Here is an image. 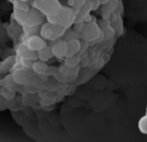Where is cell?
Segmentation results:
<instances>
[{
  "label": "cell",
  "mask_w": 147,
  "mask_h": 142,
  "mask_svg": "<svg viewBox=\"0 0 147 142\" xmlns=\"http://www.w3.org/2000/svg\"><path fill=\"white\" fill-rule=\"evenodd\" d=\"M138 130L142 135H146V142H147V105H146V112L142 117L138 121Z\"/></svg>",
  "instance_id": "cell-21"
},
{
  "label": "cell",
  "mask_w": 147,
  "mask_h": 142,
  "mask_svg": "<svg viewBox=\"0 0 147 142\" xmlns=\"http://www.w3.org/2000/svg\"><path fill=\"white\" fill-rule=\"evenodd\" d=\"M85 2L86 0H67V6L73 8L74 12H78L84 6Z\"/></svg>",
  "instance_id": "cell-23"
},
{
  "label": "cell",
  "mask_w": 147,
  "mask_h": 142,
  "mask_svg": "<svg viewBox=\"0 0 147 142\" xmlns=\"http://www.w3.org/2000/svg\"><path fill=\"white\" fill-rule=\"evenodd\" d=\"M44 16L34 8H31L27 12V17L22 22V27H37L43 23Z\"/></svg>",
  "instance_id": "cell-7"
},
{
  "label": "cell",
  "mask_w": 147,
  "mask_h": 142,
  "mask_svg": "<svg viewBox=\"0 0 147 142\" xmlns=\"http://www.w3.org/2000/svg\"><path fill=\"white\" fill-rule=\"evenodd\" d=\"M71 39H81V36H80L79 33H76L73 29L72 30L66 29L64 36L62 37V40H64V41H69V40H71Z\"/></svg>",
  "instance_id": "cell-24"
},
{
  "label": "cell",
  "mask_w": 147,
  "mask_h": 142,
  "mask_svg": "<svg viewBox=\"0 0 147 142\" xmlns=\"http://www.w3.org/2000/svg\"><path fill=\"white\" fill-rule=\"evenodd\" d=\"M118 3L119 0H109L106 3L102 5V18L103 20H109L110 16L116 11V9L118 8Z\"/></svg>",
  "instance_id": "cell-12"
},
{
  "label": "cell",
  "mask_w": 147,
  "mask_h": 142,
  "mask_svg": "<svg viewBox=\"0 0 147 142\" xmlns=\"http://www.w3.org/2000/svg\"><path fill=\"white\" fill-rule=\"evenodd\" d=\"M40 124V123H39ZM0 142H144L134 130L105 127L102 124L88 126L60 122H48L32 128L26 124L21 128L12 121H0Z\"/></svg>",
  "instance_id": "cell-1"
},
{
  "label": "cell",
  "mask_w": 147,
  "mask_h": 142,
  "mask_svg": "<svg viewBox=\"0 0 147 142\" xmlns=\"http://www.w3.org/2000/svg\"><path fill=\"white\" fill-rule=\"evenodd\" d=\"M21 1H24V2H29L30 0H21Z\"/></svg>",
  "instance_id": "cell-27"
},
{
  "label": "cell",
  "mask_w": 147,
  "mask_h": 142,
  "mask_svg": "<svg viewBox=\"0 0 147 142\" xmlns=\"http://www.w3.org/2000/svg\"><path fill=\"white\" fill-rule=\"evenodd\" d=\"M81 62H82L81 54H79V53H76V54H74L72 57H69V58L64 59L65 67L70 68V69H75L76 67H79Z\"/></svg>",
  "instance_id": "cell-17"
},
{
  "label": "cell",
  "mask_w": 147,
  "mask_h": 142,
  "mask_svg": "<svg viewBox=\"0 0 147 142\" xmlns=\"http://www.w3.org/2000/svg\"><path fill=\"white\" fill-rule=\"evenodd\" d=\"M23 29V36L26 37H31V36H40V29L41 26H37V27H22Z\"/></svg>",
  "instance_id": "cell-20"
},
{
  "label": "cell",
  "mask_w": 147,
  "mask_h": 142,
  "mask_svg": "<svg viewBox=\"0 0 147 142\" xmlns=\"http://www.w3.org/2000/svg\"><path fill=\"white\" fill-rule=\"evenodd\" d=\"M17 61V56H10L3 61L0 62V73H8L11 69H13Z\"/></svg>",
  "instance_id": "cell-14"
},
{
  "label": "cell",
  "mask_w": 147,
  "mask_h": 142,
  "mask_svg": "<svg viewBox=\"0 0 147 142\" xmlns=\"http://www.w3.org/2000/svg\"><path fill=\"white\" fill-rule=\"evenodd\" d=\"M80 36L82 40L92 42V41H100L102 39L103 33H102V30L100 28L98 23L95 21H91V22L85 23Z\"/></svg>",
  "instance_id": "cell-5"
},
{
  "label": "cell",
  "mask_w": 147,
  "mask_h": 142,
  "mask_svg": "<svg viewBox=\"0 0 147 142\" xmlns=\"http://www.w3.org/2000/svg\"><path fill=\"white\" fill-rule=\"evenodd\" d=\"M52 57H54L53 52H52V47H49V46L44 47L42 50H40L38 52V59L44 61V62H48Z\"/></svg>",
  "instance_id": "cell-18"
},
{
  "label": "cell",
  "mask_w": 147,
  "mask_h": 142,
  "mask_svg": "<svg viewBox=\"0 0 147 142\" xmlns=\"http://www.w3.org/2000/svg\"><path fill=\"white\" fill-rule=\"evenodd\" d=\"M0 94L1 97L5 98L7 101H12L16 99V96H17V92L16 91H12L10 89H7L6 87H1L0 89Z\"/></svg>",
  "instance_id": "cell-19"
},
{
  "label": "cell",
  "mask_w": 147,
  "mask_h": 142,
  "mask_svg": "<svg viewBox=\"0 0 147 142\" xmlns=\"http://www.w3.org/2000/svg\"><path fill=\"white\" fill-rule=\"evenodd\" d=\"M66 29L57 26L54 23H51L49 21H45L41 24L40 29V36L43 38L44 40H50V41H57L58 39L64 36Z\"/></svg>",
  "instance_id": "cell-4"
},
{
  "label": "cell",
  "mask_w": 147,
  "mask_h": 142,
  "mask_svg": "<svg viewBox=\"0 0 147 142\" xmlns=\"http://www.w3.org/2000/svg\"><path fill=\"white\" fill-rule=\"evenodd\" d=\"M12 17L18 23L22 24V22L24 21L26 17H27V12L26 11H22V10H19V9H15L13 8V14H12Z\"/></svg>",
  "instance_id": "cell-22"
},
{
  "label": "cell",
  "mask_w": 147,
  "mask_h": 142,
  "mask_svg": "<svg viewBox=\"0 0 147 142\" xmlns=\"http://www.w3.org/2000/svg\"><path fill=\"white\" fill-rule=\"evenodd\" d=\"M31 6L39 10L45 18L59 15L63 7L59 0H31Z\"/></svg>",
  "instance_id": "cell-2"
},
{
  "label": "cell",
  "mask_w": 147,
  "mask_h": 142,
  "mask_svg": "<svg viewBox=\"0 0 147 142\" xmlns=\"http://www.w3.org/2000/svg\"><path fill=\"white\" fill-rule=\"evenodd\" d=\"M0 86L1 87H6L7 89H10L12 91H20L21 89V86L17 84L16 81L13 80V77H12V73H8L3 79H0Z\"/></svg>",
  "instance_id": "cell-13"
},
{
  "label": "cell",
  "mask_w": 147,
  "mask_h": 142,
  "mask_svg": "<svg viewBox=\"0 0 147 142\" xmlns=\"http://www.w3.org/2000/svg\"><path fill=\"white\" fill-rule=\"evenodd\" d=\"M45 19H47V21L54 23L57 26H60V27H62L64 29H70L74 24L75 12H74L72 7H70V6H63L62 10L60 11L59 15L54 16V17H48Z\"/></svg>",
  "instance_id": "cell-3"
},
{
  "label": "cell",
  "mask_w": 147,
  "mask_h": 142,
  "mask_svg": "<svg viewBox=\"0 0 147 142\" xmlns=\"http://www.w3.org/2000/svg\"><path fill=\"white\" fill-rule=\"evenodd\" d=\"M84 26H85V22H84V21H82V22H76V23H74L73 26H72V29H73L76 33L81 35V32L83 31Z\"/></svg>",
  "instance_id": "cell-25"
},
{
  "label": "cell",
  "mask_w": 147,
  "mask_h": 142,
  "mask_svg": "<svg viewBox=\"0 0 147 142\" xmlns=\"http://www.w3.org/2000/svg\"><path fill=\"white\" fill-rule=\"evenodd\" d=\"M0 89H1V86H0ZM0 96H1V94H0Z\"/></svg>",
  "instance_id": "cell-28"
},
{
  "label": "cell",
  "mask_w": 147,
  "mask_h": 142,
  "mask_svg": "<svg viewBox=\"0 0 147 142\" xmlns=\"http://www.w3.org/2000/svg\"><path fill=\"white\" fill-rule=\"evenodd\" d=\"M17 56L22 60H38V52L30 50L24 43H19L18 45Z\"/></svg>",
  "instance_id": "cell-10"
},
{
  "label": "cell",
  "mask_w": 147,
  "mask_h": 142,
  "mask_svg": "<svg viewBox=\"0 0 147 142\" xmlns=\"http://www.w3.org/2000/svg\"><path fill=\"white\" fill-rule=\"evenodd\" d=\"M88 41H84V40H82L81 39V48H80V51H79V54H83V53H85V51L88 50Z\"/></svg>",
  "instance_id": "cell-26"
},
{
  "label": "cell",
  "mask_w": 147,
  "mask_h": 142,
  "mask_svg": "<svg viewBox=\"0 0 147 142\" xmlns=\"http://www.w3.org/2000/svg\"><path fill=\"white\" fill-rule=\"evenodd\" d=\"M91 11H93V1H92V0H86V2L84 3V6H83L78 12H75V20H74V23L84 21V19H85L88 15H91Z\"/></svg>",
  "instance_id": "cell-11"
},
{
  "label": "cell",
  "mask_w": 147,
  "mask_h": 142,
  "mask_svg": "<svg viewBox=\"0 0 147 142\" xmlns=\"http://www.w3.org/2000/svg\"><path fill=\"white\" fill-rule=\"evenodd\" d=\"M52 47V52L53 56L58 59H63L66 57L67 53V41H64L62 39L57 40L55 43H53Z\"/></svg>",
  "instance_id": "cell-9"
},
{
  "label": "cell",
  "mask_w": 147,
  "mask_h": 142,
  "mask_svg": "<svg viewBox=\"0 0 147 142\" xmlns=\"http://www.w3.org/2000/svg\"><path fill=\"white\" fill-rule=\"evenodd\" d=\"M32 71L38 75H47V71H48V65H47V62H44V61H41V60H36L34 62H33V65H32Z\"/></svg>",
  "instance_id": "cell-16"
},
{
  "label": "cell",
  "mask_w": 147,
  "mask_h": 142,
  "mask_svg": "<svg viewBox=\"0 0 147 142\" xmlns=\"http://www.w3.org/2000/svg\"><path fill=\"white\" fill-rule=\"evenodd\" d=\"M24 45L27 46L30 50L39 52L44 47H47L48 43H47V40H44L41 36H31V37H26Z\"/></svg>",
  "instance_id": "cell-8"
},
{
  "label": "cell",
  "mask_w": 147,
  "mask_h": 142,
  "mask_svg": "<svg viewBox=\"0 0 147 142\" xmlns=\"http://www.w3.org/2000/svg\"><path fill=\"white\" fill-rule=\"evenodd\" d=\"M81 48V39H71L67 41V53L65 58L72 57L74 54L79 53Z\"/></svg>",
  "instance_id": "cell-15"
},
{
  "label": "cell",
  "mask_w": 147,
  "mask_h": 142,
  "mask_svg": "<svg viewBox=\"0 0 147 142\" xmlns=\"http://www.w3.org/2000/svg\"><path fill=\"white\" fill-rule=\"evenodd\" d=\"M12 77L17 84L26 87L31 83V79L36 75V73L32 71V69H27L23 67H15L12 70Z\"/></svg>",
  "instance_id": "cell-6"
}]
</instances>
